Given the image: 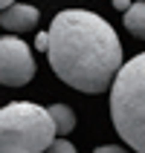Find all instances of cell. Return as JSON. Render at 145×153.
I'll return each instance as SVG.
<instances>
[{"instance_id": "obj_12", "label": "cell", "mask_w": 145, "mask_h": 153, "mask_svg": "<svg viewBox=\"0 0 145 153\" xmlns=\"http://www.w3.org/2000/svg\"><path fill=\"white\" fill-rule=\"evenodd\" d=\"M6 6H12V0H0V12H3Z\"/></svg>"}, {"instance_id": "obj_5", "label": "cell", "mask_w": 145, "mask_h": 153, "mask_svg": "<svg viewBox=\"0 0 145 153\" xmlns=\"http://www.w3.org/2000/svg\"><path fill=\"white\" fill-rule=\"evenodd\" d=\"M38 9L35 6H26V3H12V6H6L3 12H0V26L6 29V32H29V29H35V23H38Z\"/></svg>"}, {"instance_id": "obj_3", "label": "cell", "mask_w": 145, "mask_h": 153, "mask_svg": "<svg viewBox=\"0 0 145 153\" xmlns=\"http://www.w3.org/2000/svg\"><path fill=\"white\" fill-rule=\"evenodd\" d=\"M55 139L47 107L12 101L0 107V153H44Z\"/></svg>"}, {"instance_id": "obj_8", "label": "cell", "mask_w": 145, "mask_h": 153, "mask_svg": "<svg viewBox=\"0 0 145 153\" xmlns=\"http://www.w3.org/2000/svg\"><path fill=\"white\" fill-rule=\"evenodd\" d=\"M44 153H76V147L70 145L67 139H52V142H50V147H47Z\"/></svg>"}, {"instance_id": "obj_6", "label": "cell", "mask_w": 145, "mask_h": 153, "mask_svg": "<svg viewBox=\"0 0 145 153\" xmlns=\"http://www.w3.org/2000/svg\"><path fill=\"white\" fill-rule=\"evenodd\" d=\"M47 113H50V121H52V127H55V136L73 133L76 116H73V110H70L67 104H52V107H47Z\"/></svg>"}, {"instance_id": "obj_4", "label": "cell", "mask_w": 145, "mask_h": 153, "mask_svg": "<svg viewBox=\"0 0 145 153\" xmlns=\"http://www.w3.org/2000/svg\"><path fill=\"white\" fill-rule=\"evenodd\" d=\"M35 58L29 43H23L20 38L3 35L0 38V84L6 87H23L32 81L35 75Z\"/></svg>"}, {"instance_id": "obj_11", "label": "cell", "mask_w": 145, "mask_h": 153, "mask_svg": "<svg viewBox=\"0 0 145 153\" xmlns=\"http://www.w3.org/2000/svg\"><path fill=\"white\" fill-rule=\"evenodd\" d=\"M113 6L119 9V12H128V6H131V0H113Z\"/></svg>"}, {"instance_id": "obj_10", "label": "cell", "mask_w": 145, "mask_h": 153, "mask_svg": "<svg viewBox=\"0 0 145 153\" xmlns=\"http://www.w3.org/2000/svg\"><path fill=\"white\" fill-rule=\"evenodd\" d=\"M47 46H50V35L41 32V35H38V41H35V49H47Z\"/></svg>"}, {"instance_id": "obj_9", "label": "cell", "mask_w": 145, "mask_h": 153, "mask_svg": "<svg viewBox=\"0 0 145 153\" xmlns=\"http://www.w3.org/2000/svg\"><path fill=\"white\" fill-rule=\"evenodd\" d=\"M93 153H128V150L119 147V145H102V147H96Z\"/></svg>"}, {"instance_id": "obj_2", "label": "cell", "mask_w": 145, "mask_h": 153, "mask_svg": "<svg viewBox=\"0 0 145 153\" xmlns=\"http://www.w3.org/2000/svg\"><path fill=\"white\" fill-rule=\"evenodd\" d=\"M110 119L131 150L145 153V52L122 64L113 78Z\"/></svg>"}, {"instance_id": "obj_1", "label": "cell", "mask_w": 145, "mask_h": 153, "mask_svg": "<svg viewBox=\"0 0 145 153\" xmlns=\"http://www.w3.org/2000/svg\"><path fill=\"white\" fill-rule=\"evenodd\" d=\"M50 67L78 93L99 95L110 90L122 67V43L113 26L87 9H64L50 26Z\"/></svg>"}, {"instance_id": "obj_7", "label": "cell", "mask_w": 145, "mask_h": 153, "mask_svg": "<svg viewBox=\"0 0 145 153\" xmlns=\"http://www.w3.org/2000/svg\"><path fill=\"white\" fill-rule=\"evenodd\" d=\"M125 29L134 38H142L145 41V0L128 6V12H125Z\"/></svg>"}]
</instances>
